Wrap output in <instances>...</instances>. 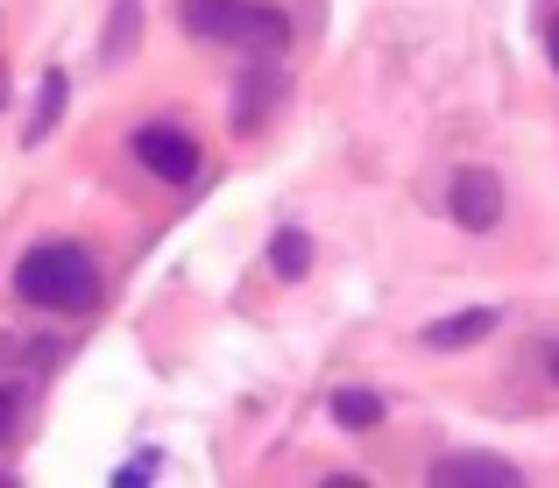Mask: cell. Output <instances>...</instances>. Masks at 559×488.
<instances>
[{"label": "cell", "instance_id": "1", "mask_svg": "<svg viewBox=\"0 0 559 488\" xmlns=\"http://www.w3.org/2000/svg\"><path fill=\"white\" fill-rule=\"evenodd\" d=\"M14 298L36 305V312H93L99 305V262L85 255L79 241H36L22 262H14Z\"/></svg>", "mask_w": 559, "mask_h": 488}, {"label": "cell", "instance_id": "2", "mask_svg": "<svg viewBox=\"0 0 559 488\" xmlns=\"http://www.w3.org/2000/svg\"><path fill=\"white\" fill-rule=\"evenodd\" d=\"M185 28L199 43H227L248 57H276L290 43V14L262 0H185Z\"/></svg>", "mask_w": 559, "mask_h": 488}, {"label": "cell", "instance_id": "3", "mask_svg": "<svg viewBox=\"0 0 559 488\" xmlns=\"http://www.w3.org/2000/svg\"><path fill=\"white\" fill-rule=\"evenodd\" d=\"M128 150L150 177H164V185H191L199 177V142L185 135L178 121H142L135 135H128Z\"/></svg>", "mask_w": 559, "mask_h": 488}, {"label": "cell", "instance_id": "4", "mask_svg": "<svg viewBox=\"0 0 559 488\" xmlns=\"http://www.w3.org/2000/svg\"><path fill=\"white\" fill-rule=\"evenodd\" d=\"M447 213H453V227L489 234L496 219H503V177H496V170H481V163L453 170V185H447Z\"/></svg>", "mask_w": 559, "mask_h": 488}, {"label": "cell", "instance_id": "5", "mask_svg": "<svg viewBox=\"0 0 559 488\" xmlns=\"http://www.w3.org/2000/svg\"><path fill=\"white\" fill-rule=\"evenodd\" d=\"M432 481L439 488H518V467L496 461V453H447V461H432Z\"/></svg>", "mask_w": 559, "mask_h": 488}, {"label": "cell", "instance_id": "6", "mask_svg": "<svg viewBox=\"0 0 559 488\" xmlns=\"http://www.w3.org/2000/svg\"><path fill=\"white\" fill-rule=\"evenodd\" d=\"M496 333V305H475V312H453V319H432L425 325V347L453 354V347H475V340Z\"/></svg>", "mask_w": 559, "mask_h": 488}, {"label": "cell", "instance_id": "7", "mask_svg": "<svg viewBox=\"0 0 559 488\" xmlns=\"http://www.w3.org/2000/svg\"><path fill=\"white\" fill-rule=\"evenodd\" d=\"M64 99H71V79L64 71H43V93H36V114H28V150H36V142H50V128L64 121Z\"/></svg>", "mask_w": 559, "mask_h": 488}, {"label": "cell", "instance_id": "8", "mask_svg": "<svg viewBox=\"0 0 559 488\" xmlns=\"http://www.w3.org/2000/svg\"><path fill=\"white\" fill-rule=\"evenodd\" d=\"M333 425H341V432H376L382 396L376 390H333Z\"/></svg>", "mask_w": 559, "mask_h": 488}, {"label": "cell", "instance_id": "9", "mask_svg": "<svg viewBox=\"0 0 559 488\" xmlns=\"http://www.w3.org/2000/svg\"><path fill=\"white\" fill-rule=\"evenodd\" d=\"M270 270L284 276V284H298V276L312 270V241H305L298 227H284V234H276V241H270Z\"/></svg>", "mask_w": 559, "mask_h": 488}, {"label": "cell", "instance_id": "10", "mask_svg": "<svg viewBox=\"0 0 559 488\" xmlns=\"http://www.w3.org/2000/svg\"><path fill=\"white\" fill-rule=\"evenodd\" d=\"M276 93H284V79H276L270 64H255V71L241 79V114H234V121H241V128H255V121H262V107H270Z\"/></svg>", "mask_w": 559, "mask_h": 488}, {"label": "cell", "instance_id": "11", "mask_svg": "<svg viewBox=\"0 0 559 488\" xmlns=\"http://www.w3.org/2000/svg\"><path fill=\"white\" fill-rule=\"evenodd\" d=\"M14 410H22V396H14V390H0V439L14 432Z\"/></svg>", "mask_w": 559, "mask_h": 488}, {"label": "cell", "instance_id": "12", "mask_svg": "<svg viewBox=\"0 0 559 488\" xmlns=\"http://www.w3.org/2000/svg\"><path fill=\"white\" fill-rule=\"evenodd\" d=\"M114 481H121V488H142V481H150V461H128V467H121Z\"/></svg>", "mask_w": 559, "mask_h": 488}, {"label": "cell", "instance_id": "13", "mask_svg": "<svg viewBox=\"0 0 559 488\" xmlns=\"http://www.w3.org/2000/svg\"><path fill=\"white\" fill-rule=\"evenodd\" d=\"M546 57H552V71H559V14L546 22Z\"/></svg>", "mask_w": 559, "mask_h": 488}, {"label": "cell", "instance_id": "14", "mask_svg": "<svg viewBox=\"0 0 559 488\" xmlns=\"http://www.w3.org/2000/svg\"><path fill=\"white\" fill-rule=\"evenodd\" d=\"M0 79H8V71H0ZM0 99H8V85H0Z\"/></svg>", "mask_w": 559, "mask_h": 488}, {"label": "cell", "instance_id": "15", "mask_svg": "<svg viewBox=\"0 0 559 488\" xmlns=\"http://www.w3.org/2000/svg\"><path fill=\"white\" fill-rule=\"evenodd\" d=\"M552 376H559V354H552Z\"/></svg>", "mask_w": 559, "mask_h": 488}]
</instances>
